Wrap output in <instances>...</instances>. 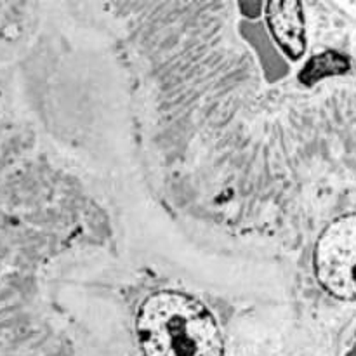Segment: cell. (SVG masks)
<instances>
[{
    "label": "cell",
    "instance_id": "277c9868",
    "mask_svg": "<svg viewBox=\"0 0 356 356\" xmlns=\"http://www.w3.org/2000/svg\"><path fill=\"white\" fill-rule=\"evenodd\" d=\"M351 63L344 54L336 51H325L320 54L313 56L305 68L299 72V82L302 86H315V83L322 82L323 79H330V76H339L350 72Z\"/></svg>",
    "mask_w": 356,
    "mask_h": 356
},
{
    "label": "cell",
    "instance_id": "6da1fadb",
    "mask_svg": "<svg viewBox=\"0 0 356 356\" xmlns=\"http://www.w3.org/2000/svg\"><path fill=\"white\" fill-rule=\"evenodd\" d=\"M136 334L143 356H225V339L204 302L160 291L141 305Z\"/></svg>",
    "mask_w": 356,
    "mask_h": 356
},
{
    "label": "cell",
    "instance_id": "3957f363",
    "mask_svg": "<svg viewBox=\"0 0 356 356\" xmlns=\"http://www.w3.org/2000/svg\"><path fill=\"white\" fill-rule=\"evenodd\" d=\"M268 30L291 61L306 54V17L299 2H270L264 6Z\"/></svg>",
    "mask_w": 356,
    "mask_h": 356
},
{
    "label": "cell",
    "instance_id": "7a4b0ae2",
    "mask_svg": "<svg viewBox=\"0 0 356 356\" xmlns=\"http://www.w3.org/2000/svg\"><path fill=\"white\" fill-rule=\"evenodd\" d=\"M313 266L316 280L330 296L356 302V212L341 216L323 229Z\"/></svg>",
    "mask_w": 356,
    "mask_h": 356
}]
</instances>
